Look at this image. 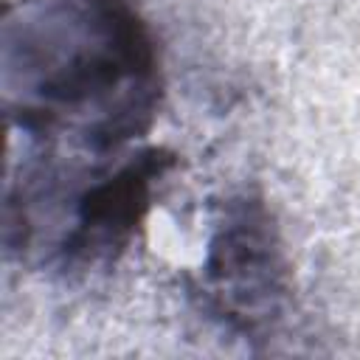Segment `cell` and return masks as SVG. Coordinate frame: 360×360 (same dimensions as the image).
<instances>
[{
    "label": "cell",
    "mask_w": 360,
    "mask_h": 360,
    "mask_svg": "<svg viewBox=\"0 0 360 360\" xmlns=\"http://www.w3.org/2000/svg\"><path fill=\"white\" fill-rule=\"evenodd\" d=\"M25 132L76 135L93 149L132 138L152 110L155 59L118 0H34L6 31V87Z\"/></svg>",
    "instance_id": "obj_1"
},
{
    "label": "cell",
    "mask_w": 360,
    "mask_h": 360,
    "mask_svg": "<svg viewBox=\"0 0 360 360\" xmlns=\"http://www.w3.org/2000/svg\"><path fill=\"white\" fill-rule=\"evenodd\" d=\"M214 295L225 301V309L239 312L236 318H259L256 312L273 309L278 292V262L270 236L262 225H253L250 214L225 231L211 245V262L205 267Z\"/></svg>",
    "instance_id": "obj_2"
}]
</instances>
